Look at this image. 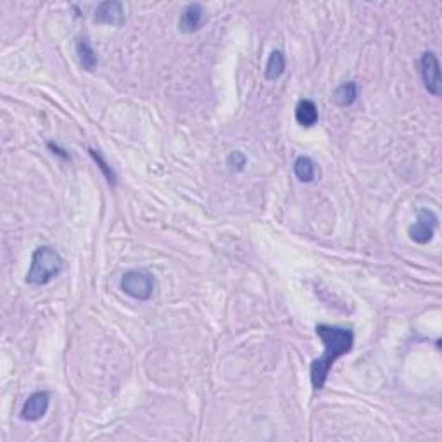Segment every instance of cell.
<instances>
[{
  "label": "cell",
  "instance_id": "9c48e42d",
  "mask_svg": "<svg viewBox=\"0 0 442 442\" xmlns=\"http://www.w3.org/2000/svg\"><path fill=\"white\" fill-rule=\"evenodd\" d=\"M318 107L313 100H299L298 107H296V121H298L301 126L311 128L318 123Z\"/></svg>",
  "mask_w": 442,
  "mask_h": 442
},
{
  "label": "cell",
  "instance_id": "7c38bea8",
  "mask_svg": "<svg viewBox=\"0 0 442 442\" xmlns=\"http://www.w3.org/2000/svg\"><path fill=\"white\" fill-rule=\"evenodd\" d=\"M285 71V57L280 50H273L268 57V63L265 67V78L269 82H276Z\"/></svg>",
  "mask_w": 442,
  "mask_h": 442
},
{
  "label": "cell",
  "instance_id": "8992f818",
  "mask_svg": "<svg viewBox=\"0 0 442 442\" xmlns=\"http://www.w3.org/2000/svg\"><path fill=\"white\" fill-rule=\"evenodd\" d=\"M93 21L99 23V25L118 26L120 28L126 21V18H124V5L121 2H116V0L102 2V4L97 5Z\"/></svg>",
  "mask_w": 442,
  "mask_h": 442
},
{
  "label": "cell",
  "instance_id": "5bb4252c",
  "mask_svg": "<svg viewBox=\"0 0 442 442\" xmlns=\"http://www.w3.org/2000/svg\"><path fill=\"white\" fill-rule=\"evenodd\" d=\"M90 156H92L93 161H96V163L99 164V168L102 170L104 177L107 178V181H109V184H113V185L116 184V175H114V171L111 170L109 164H107L106 161L102 159V156H100V154L97 153V151H93V149H90Z\"/></svg>",
  "mask_w": 442,
  "mask_h": 442
},
{
  "label": "cell",
  "instance_id": "30bf717a",
  "mask_svg": "<svg viewBox=\"0 0 442 442\" xmlns=\"http://www.w3.org/2000/svg\"><path fill=\"white\" fill-rule=\"evenodd\" d=\"M76 54H78V60L85 71H93L97 67V64H99L96 50L90 45L89 38H78V42H76Z\"/></svg>",
  "mask_w": 442,
  "mask_h": 442
},
{
  "label": "cell",
  "instance_id": "ba28073f",
  "mask_svg": "<svg viewBox=\"0 0 442 442\" xmlns=\"http://www.w3.org/2000/svg\"><path fill=\"white\" fill-rule=\"evenodd\" d=\"M204 23V9L201 4H188L180 16L178 28L184 33H194Z\"/></svg>",
  "mask_w": 442,
  "mask_h": 442
},
{
  "label": "cell",
  "instance_id": "5b68a950",
  "mask_svg": "<svg viewBox=\"0 0 442 442\" xmlns=\"http://www.w3.org/2000/svg\"><path fill=\"white\" fill-rule=\"evenodd\" d=\"M435 227H437V216L430 209H420L417 216V221L410 227L408 234L410 239L417 244H428L434 237Z\"/></svg>",
  "mask_w": 442,
  "mask_h": 442
},
{
  "label": "cell",
  "instance_id": "52a82bcc",
  "mask_svg": "<svg viewBox=\"0 0 442 442\" xmlns=\"http://www.w3.org/2000/svg\"><path fill=\"white\" fill-rule=\"evenodd\" d=\"M50 397L47 393H35L26 399L25 406L21 410V418L26 421H36L47 413L49 410Z\"/></svg>",
  "mask_w": 442,
  "mask_h": 442
},
{
  "label": "cell",
  "instance_id": "4fadbf2b",
  "mask_svg": "<svg viewBox=\"0 0 442 442\" xmlns=\"http://www.w3.org/2000/svg\"><path fill=\"white\" fill-rule=\"evenodd\" d=\"M294 173H296V177L301 181L309 184V181L315 180V163L308 156H299L296 159V163H294Z\"/></svg>",
  "mask_w": 442,
  "mask_h": 442
},
{
  "label": "cell",
  "instance_id": "7a4b0ae2",
  "mask_svg": "<svg viewBox=\"0 0 442 442\" xmlns=\"http://www.w3.org/2000/svg\"><path fill=\"white\" fill-rule=\"evenodd\" d=\"M64 269V259L59 252L49 245L35 249L32 256V266L26 275V282L30 285H47Z\"/></svg>",
  "mask_w": 442,
  "mask_h": 442
},
{
  "label": "cell",
  "instance_id": "9a60e30c",
  "mask_svg": "<svg viewBox=\"0 0 442 442\" xmlns=\"http://www.w3.org/2000/svg\"><path fill=\"white\" fill-rule=\"evenodd\" d=\"M227 164L235 171H244L245 164H247V157H245L244 153L241 151H234L230 153V156L227 157Z\"/></svg>",
  "mask_w": 442,
  "mask_h": 442
},
{
  "label": "cell",
  "instance_id": "3957f363",
  "mask_svg": "<svg viewBox=\"0 0 442 442\" xmlns=\"http://www.w3.org/2000/svg\"><path fill=\"white\" fill-rule=\"evenodd\" d=\"M154 289H156V280L147 269H130L121 278V290L137 301H147L153 298Z\"/></svg>",
  "mask_w": 442,
  "mask_h": 442
},
{
  "label": "cell",
  "instance_id": "277c9868",
  "mask_svg": "<svg viewBox=\"0 0 442 442\" xmlns=\"http://www.w3.org/2000/svg\"><path fill=\"white\" fill-rule=\"evenodd\" d=\"M421 78H423L425 89L434 97H439L442 93V76H441V64H439L437 56L432 50H427L421 56Z\"/></svg>",
  "mask_w": 442,
  "mask_h": 442
},
{
  "label": "cell",
  "instance_id": "8fae6325",
  "mask_svg": "<svg viewBox=\"0 0 442 442\" xmlns=\"http://www.w3.org/2000/svg\"><path fill=\"white\" fill-rule=\"evenodd\" d=\"M357 99V85L356 82H346L339 85L333 92L332 100L339 107H349L356 102Z\"/></svg>",
  "mask_w": 442,
  "mask_h": 442
},
{
  "label": "cell",
  "instance_id": "6da1fadb",
  "mask_svg": "<svg viewBox=\"0 0 442 442\" xmlns=\"http://www.w3.org/2000/svg\"><path fill=\"white\" fill-rule=\"evenodd\" d=\"M316 335L323 342V354L311 363V386L315 390H322L325 387L329 373L333 363L344 354L351 353L354 346V332L344 327H333L320 323L316 325Z\"/></svg>",
  "mask_w": 442,
  "mask_h": 442
}]
</instances>
